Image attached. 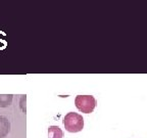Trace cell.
Returning <instances> with one entry per match:
<instances>
[{
  "label": "cell",
  "mask_w": 147,
  "mask_h": 138,
  "mask_svg": "<svg viewBox=\"0 0 147 138\" xmlns=\"http://www.w3.org/2000/svg\"><path fill=\"white\" fill-rule=\"evenodd\" d=\"M48 138H62L63 132L57 126H50L48 128Z\"/></svg>",
  "instance_id": "obj_4"
},
{
  "label": "cell",
  "mask_w": 147,
  "mask_h": 138,
  "mask_svg": "<svg viewBox=\"0 0 147 138\" xmlns=\"http://www.w3.org/2000/svg\"><path fill=\"white\" fill-rule=\"evenodd\" d=\"M10 131V122L5 117H0V138H5Z\"/></svg>",
  "instance_id": "obj_3"
},
{
  "label": "cell",
  "mask_w": 147,
  "mask_h": 138,
  "mask_svg": "<svg viewBox=\"0 0 147 138\" xmlns=\"http://www.w3.org/2000/svg\"><path fill=\"white\" fill-rule=\"evenodd\" d=\"M75 104L80 112L90 114L96 108L97 101L92 95H78L75 98Z\"/></svg>",
  "instance_id": "obj_2"
},
{
  "label": "cell",
  "mask_w": 147,
  "mask_h": 138,
  "mask_svg": "<svg viewBox=\"0 0 147 138\" xmlns=\"http://www.w3.org/2000/svg\"><path fill=\"white\" fill-rule=\"evenodd\" d=\"M12 94H0V108H6L12 103Z\"/></svg>",
  "instance_id": "obj_5"
},
{
  "label": "cell",
  "mask_w": 147,
  "mask_h": 138,
  "mask_svg": "<svg viewBox=\"0 0 147 138\" xmlns=\"http://www.w3.org/2000/svg\"><path fill=\"white\" fill-rule=\"evenodd\" d=\"M63 125L67 131L71 132V133H77V132L82 131L83 127H84V119L79 114L71 112L64 117Z\"/></svg>",
  "instance_id": "obj_1"
}]
</instances>
